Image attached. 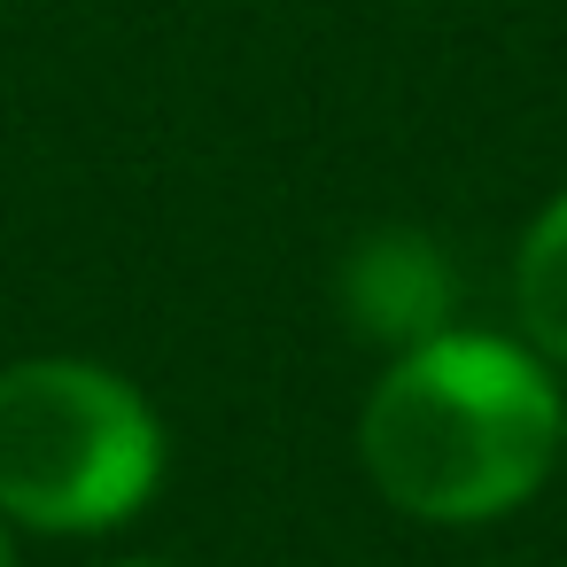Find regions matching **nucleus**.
Masks as SVG:
<instances>
[{"instance_id": "nucleus-7", "label": "nucleus", "mask_w": 567, "mask_h": 567, "mask_svg": "<svg viewBox=\"0 0 567 567\" xmlns=\"http://www.w3.org/2000/svg\"><path fill=\"white\" fill-rule=\"evenodd\" d=\"M102 567H179V559H102Z\"/></svg>"}, {"instance_id": "nucleus-1", "label": "nucleus", "mask_w": 567, "mask_h": 567, "mask_svg": "<svg viewBox=\"0 0 567 567\" xmlns=\"http://www.w3.org/2000/svg\"><path fill=\"white\" fill-rule=\"evenodd\" d=\"M559 365L513 327H443L381 358L358 404V466L396 520L497 528L559 474Z\"/></svg>"}, {"instance_id": "nucleus-4", "label": "nucleus", "mask_w": 567, "mask_h": 567, "mask_svg": "<svg viewBox=\"0 0 567 567\" xmlns=\"http://www.w3.org/2000/svg\"><path fill=\"white\" fill-rule=\"evenodd\" d=\"M513 334L567 373V187H551L513 241Z\"/></svg>"}, {"instance_id": "nucleus-2", "label": "nucleus", "mask_w": 567, "mask_h": 567, "mask_svg": "<svg viewBox=\"0 0 567 567\" xmlns=\"http://www.w3.org/2000/svg\"><path fill=\"white\" fill-rule=\"evenodd\" d=\"M172 474L156 396L86 350H32L0 365V513L24 536L102 544L133 528Z\"/></svg>"}, {"instance_id": "nucleus-5", "label": "nucleus", "mask_w": 567, "mask_h": 567, "mask_svg": "<svg viewBox=\"0 0 567 567\" xmlns=\"http://www.w3.org/2000/svg\"><path fill=\"white\" fill-rule=\"evenodd\" d=\"M0 567H24V528L0 513Z\"/></svg>"}, {"instance_id": "nucleus-6", "label": "nucleus", "mask_w": 567, "mask_h": 567, "mask_svg": "<svg viewBox=\"0 0 567 567\" xmlns=\"http://www.w3.org/2000/svg\"><path fill=\"white\" fill-rule=\"evenodd\" d=\"M559 466H567V381H559Z\"/></svg>"}, {"instance_id": "nucleus-3", "label": "nucleus", "mask_w": 567, "mask_h": 567, "mask_svg": "<svg viewBox=\"0 0 567 567\" xmlns=\"http://www.w3.org/2000/svg\"><path fill=\"white\" fill-rule=\"evenodd\" d=\"M334 303L358 342L396 358L458 327V265L427 226H365L334 265Z\"/></svg>"}]
</instances>
